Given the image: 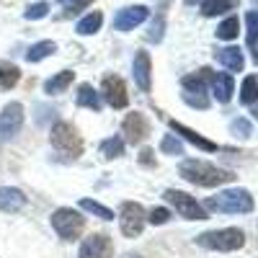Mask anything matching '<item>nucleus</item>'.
Wrapping results in <instances>:
<instances>
[{"label": "nucleus", "mask_w": 258, "mask_h": 258, "mask_svg": "<svg viewBox=\"0 0 258 258\" xmlns=\"http://www.w3.org/2000/svg\"><path fill=\"white\" fill-rule=\"evenodd\" d=\"M178 173L188 183L204 186V188H214V186H222V183L235 181V173H230V170H225V168L212 165V163H204V160H181Z\"/></svg>", "instance_id": "obj_1"}, {"label": "nucleus", "mask_w": 258, "mask_h": 258, "mask_svg": "<svg viewBox=\"0 0 258 258\" xmlns=\"http://www.w3.org/2000/svg\"><path fill=\"white\" fill-rule=\"evenodd\" d=\"M207 209L212 212H220V214H248L253 212V197L245 191V188H227V191H220L209 197L207 202Z\"/></svg>", "instance_id": "obj_2"}, {"label": "nucleus", "mask_w": 258, "mask_h": 258, "mask_svg": "<svg viewBox=\"0 0 258 258\" xmlns=\"http://www.w3.org/2000/svg\"><path fill=\"white\" fill-rule=\"evenodd\" d=\"M197 243L202 248L209 250H222V253H232L245 245V232L238 227H222V230H212V232H202L197 235Z\"/></svg>", "instance_id": "obj_3"}, {"label": "nucleus", "mask_w": 258, "mask_h": 258, "mask_svg": "<svg viewBox=\"0 0 258 258\" xmlns=\"http://www.w3.org/2000/svg\"><path fill=\"white\" fill-rule=\"evenodd\" d=\"M49 140H52V147H54V150H59V153L70 155V158L83 155V150H85L83 135L78 132L70 121H57V124L49 129Z\"/></svg>", "instance_id": "obj_4"}, {"label": "nucleus", "mask_w": 258, "mask_h": 258, "mask_svg": "<svg viewBox=\"0 0 258 258\" xmlns=\"http://www.w3.org/2000/svg\"><path fill=\"white\" fill-rule=\"evenodd\" d=\"M52 227H54V232L59 235L62 240L73 243V240L80 238L83 230H85V217H80V212H75V209L59 207L52 214Z\"/></svg>", "instance_id": "obj_5"}, {"label": "nucleus", "mask_w": 258, "mask_h": 258, "mask_svg": "<svg viewBox=\"0 0 258 258\" xmlns=\"http://www.w3.org/2000/svg\"><path fill=\"white\" fill-rule=\"evenodd\" d=\"M24 119H26L24 103L11 101L3 106V111H0V145L18 137V132L24 129Z\"/></svg>", "instance_id": "obj_6"}, {"label": "nucleus", "mask_w": 258, "mask_h": 258, "mask_svg": "<svg viewBox=\"0 0 258 258\" xmlns=\"http://www.w3.org/2000/svg\"><path fill=\"white\" fill-rule=\"evenodd\" d=\"M145 222H147V212H145L142 204H137V202H124L121 204V209H119V227H121L124 238H140Z\"/></svg>", "instance_id": "obj_7"}, {"label": "nucleus", "mask_w": 258, "mask_h": 258, "mask_svg": "<svg viewBox=\"0 0 258 258\" xmlns=\"http://www.w3.org/2000/svg\"><path fill=\"white\" fill-rule=\"evenodd\" d=\"M165 202L168 204H173L176 207V212L181 214V217H186V220H207V212H204V207L194 199V197H188L186 191H178V188H168L165 194Z\"/></svg>", "instance_id": "obj_8"}, {"label": "nucleus", "mask_w": 258, "mask_h": 258, "mask_svg": "<svg viewBox=\"0 0 258 258\" xmlns=\"http://www.w3.org/2000/svg\"><path fill=\"white\" fill-rule=\"evenodd\" d=\"M101 98H106V103H109L111 109H116V111L126 109L129 91H126L124 78H119V75H114V73L103 75V80H101Z\"/></svg>", "instance_id": "obj_9"}, {"label": "nucleus", "mask_w": 258, "mask_h": 258, "mask_svg": "<svg viewBox=\"0 0 258 258\" xmlns=\"http://www.w3.org/2000/svg\"><path fill=\"white\" fill-rule=\"evenodd\" d=\"M111 253H114L111 238L103 232H96V235H91V238H85L80 243L78 258H111Z\"/></svg>", "instance_id": "obj_10"}, {"label": "nucleus", "mask_w": 258, "mask_h": 258, "mask_svg": "<svg viewBox=\"0 0 258 258\" xmlns=\"http://www.w3.org/2000/svg\"><path fill=\"white\" fill-rule=\"evenodd\" d=\"M147 16H150V8L147 6H126V8H121L114 16V29L121 31V34H126V31L137 29L140 24H145Z\"/></svg>", "instance_id": "obj_11"}, {"label": "nucleus", "mask_w": 258, "mask_h": 258, "mask_svg": "<svg viewBox=\"0 0 258 258\" xmlns=\"http://www.w3.org/2000/svg\"><path fill=\"white\" fill-rule=\"evenodd\" d=\"M121 132H124L129 145H140L147 137V132H150V121L140 111H129L124 116V121H121Z\"/></svg>", "instance_id": "obj_12"}, {"label": "nucleus", "mask_w": 258, "mask_h": 258, "mask_svg": "<svg viewBox=\"0 0 258 258\" xmlns=\"http://www.w3.org/2000/svg\"><path fill=\"white\" fill-rule=\"evenodd\" d=\"M132 75H135L137 88L145 91V93H150V88H153V59H150V52H137L135 54Z\"/></svg>", "instance_id": "obj_13"}, {"label": "nucleus", "mask_w": 258, "mask_h": 258, "mask_svg": "<svg viewBox=\"0 0 258 258\" xmlns=\"http://www.w3.org/2000/svg\"><path fill=\"white\" fill-rule=\"evenodd\" d=\"M168 126L173 129L176 135H181L186 142H191L197 150H204V153H217V150H220V147H217V142H212V140L202 137L199 132H194L191 126H186V124H181V121H176V119H170V121H168Z\"/></svg>", "instance_id": "obj_14"}, {"label": "nucleus", "mask_w": 258, "mask_h": 258, "mask_svg": "<svg viewBox=\"0 0 258 258\" xmlns=\"http://www.w3.org/2000/svg\"><path fill=\"white\" fill-rule=\"evenodd\" d=\"M26 207V194L16 186H3L0 188V212L6 214H18Z\"/></svg>", "instance_id": "obj_15"}, {"label": "nucleus", "mask_w": 258, "mask_h": 258, "mask_svg": "<svg viewBox=\"0 0 258 258\" xmlns=\"http://www.w3.org/2000/svg\"><path fill=\"white\" fill-rule=\"evenodd\" d=\"M212 93L220 103H227L235 93V80L230 73H212Z\"/></svg>", "instance_id": "obj_16"}, {"label": "nucleus", "mask_w": 258, "mask_h": 258, "mask_svg": "<svg viewBox=\"0 0 258 258\" xmlns=\"http://www.w3.org/2000/svg\"><path fill=\"white\" fill-rule=\"evenodd\" d=\"M217 62L222 64L225 70L230 73H240L245 68V57L238 47H225V49H217Z\"/></svg>", "instance_id": "obj_17"}, {"label": "nucleus", "mask_w": 258, "mask_h": 258, "mask_svg": "<svg viewBox=\"0 0 258 258\" xmlns=\"http://www.w3.org/2000/svg\"><path fill=\"white\" fill-rule=\"evenodd\" d=\"M207 80H212V70L202 68L199 73H191L181 80L183 93H207Z\"/></svg>", "instance_id": "obj_18"}, {"label": "nucleus", "mask_w": 258, "mask_h": 258, "mask_svg": "<svg viewBox=\"0 0 258 258\" xmlns=\"http://www.w3.org/2000/svg\"><path fill=\"white\" fill-rule=\"evenodd\" d=\"M73 80H75V73H73V70H62V73L52 75V78L44 83V93H47V96H59V93H64V91L70 88Z\"/></svg>", "instance_id": "obj_19"}, {"label": "nucleus", "mask_w": 258, "mask_h": 258, "mask_svg": "<svg viewBox=\"0 0 258 258\" xmlns=\"http://www.w3.org/2000/svg\"><path fill=\"white\" fill-rule=\"evenodd\" d=\"M78 106H83V109H91V111H101V93L93 88V85L83 83L78 88V96H75Z\"/></svg>", "instance_id": "obj_20"}, {"label": "nucleus", "mask_w": 258, "mask_h": 258, "mask_svg": "<svg viewBox=\"0 0 258 258\" xmlns=\"http://www.w3.org/2000/svg\"><path fill=\"white\" fill-rule=\"evenodd\" d=\"M21 80V68L8 59H0V91H11L16 88Z\"/></svg>", "instance_id": "obj_21"}, {"label": "nucleus", "mask_w": 258, "mask_h": 258, "mask_svg": "<svg viewBox=\"0 0 258 258\" xmlns=\"http://www.w3.org/2000/svg\"><path fill=\"white\" fill-rule=\"evenodd\" d=\"M101 24H103V13H101V11H91V13H85V16L78 21L75 31H78L80 36H93V34L101 31Z\"/></svg>", "instance_id": "obj_22"}, {"label": "nucleus", "mask_w": 258, "mask_h": 258, "mask_svg": "<svg viewBox=\"0 0 258 258\" xmlns=\"http://www.w3.org/2000/svg\"><path fill=\"white\" fill-rule=\"evenodd\" d=\"M165 6H168V0H163V6L155 13L153 24L147 26V41H150V44H160V41H163V34H165V13H163V8Z\"/></svg>", "instance_id": "obj_23"}, {"label": "nucleus", "mask_w": 258, "mask_h": 258, "mask_svg": "<svg viewBox=\"0 0 258 258\" xmlns=\"http://www.w3.org/2000/svg\"><path fill=\"white\" fill-rule=\"evenodd\" d=\"M240 0H202V16L212 18V16H220V13H227L238 6Z\"/></svg>", "instance_id": "obj_24"}, {"label": "nucleus", "mask_w": 258, "mask_h": 258, "mask_svg": "<svg viewBox=\"0 0 258 258\" xmlns=\"http://www.w3.org/2000/svg\"><path fill=\"white\" fill-rule=\"evenodd\" d=\"M57 52V44L52 39H44V41H36L34 47H29V52H26V59L29 62H41L44 57H52Z\"/></svg>", "instance_id": "obj_25"}, {"label": "nucleus", "mask_w": 258, "mask_h": 258, "mask_svg": "<svg viewBox=\"0 0 258 258\" xmlns=\"http://www.w3.org/2000/svg\"><path fill=\"white\" fill-rule=\"evenodd\" d=\"M101 155H103L106 160L121 158V155H124V137L114 135V137H109V140H103V142H101Z\"/></svg>", "instance_id": "obj_26"}, {"label": "nucleus", "mask_w": 258, "mask_h": 258, "mask_svg": "<svg viewBox=\"0 0 258 258\" xmlns=\"http://www.w3.org/2000/svg\"><path fill=\"white\" fill-rule=\"evenodd\" d=\"M245 26H248L245 41H248V47L253 49V57H255V62H258V49H255V44H258V11H248Z\"/></svg>", "instance_id": "obj_27"}, {"label": "nucleus", "mask_w": 258, "mask_h": 258, "mask_svg": "<svg viewBox=\"0 0 258 258\" xmlns=\"http://www.w3.org/2000/svg\"><path fill=\"white\" fill-rule=\"evenodd\" d=\"M240 103H245V106L258 103V78L248 75L243 80V85H240Z\"/></svg>", "instance_id": "obj_28"}, {"label": "nucleus", "mask_w": 258, "mask_h": 258, "mask_svg": "<svg viewBox=\"0 0 258 258\" xmlns=\"http://www.w3.org/2000/svg\"><path fill=\"white\" fill-rule=\"evenodd\" d=\"M80 209L83 212H88V214H93V217H98V220H114V212L109 209V207H103V204H98V202H93V199H80Z\"/></svg>", "instance_id": "obj_29"}, {"label": "nucleus", "mask_w": 258, "mask_h": 258, "mask_svg": "<svg viewBox=\"0 0 258 258\" xmlns=\"http://www.w3.org/2000/svg\"><path fill=\"white\" fill-rule=\"evenodd\" d=\"M238 31H240V21H238V16H230V18H225L222 24L217 26V39H222V41H232L235 36H238Z\"/></svg>", "instance_id": "obj_30"}, {"label": "nucleus", "mask_w": 258, "mask_h": 258, "mask_svg": "<svg viewBox=\"0 0 258 258\" xmlns=\"http://www.w3.org/2000/svg\"><path fill=\"white\" fill-rule=\"evenodd\" d=\"M160 153L165 155H183V145L176 135H165L163 142H160Z\"/></svg>", "instance_id": "obj_31"}, {"label": "nucleus", "mask_w": 258, "mask_h": 258, "mask_svg": "<svg viewBox=\"0 0 258 258\" xmlns=\"http://www.w3.org/2000/svg\"><path fill=\"white\" fill-rule=\"evenodd\" d=\"M47 13H49V3H47V0H39V3H31L24 11V18L26 21H39V18H44Z\"/></svg>", "instance_id": "obj_32"}, {"label": "nucleus", "mask_w": 258, "mask_h": 258, "mask_svg": "<svg viewBox=\"0 0 258 258\" xmlns=\"http://www.w3.org/2000/svg\"><path fill=\"white\" fill-rule=\"evenodd\" d=\"M230 129H232V135H238V137H250L253 135V126H250V121L248 119H243V116H238L232 124H230Z\"/></svg>", "instance_id": "obj_33"}, {"label": "nucleus", "mask_w": 258, "mask_h": 258, "mask_svg": "<svg viewBox=\"0 0 258 258\" xmlns=\"http://www.w3.org/2000/svg\"><path fill=\"white\" fill-rule=\"evenodd\" d=\"M183 101L194 109H209V96L207 93H183Z\"/></svg>", "instance_id": "obj_34"}, {"label": "nucleus", "mask_w": 258, "mask_h": 258, "mask_svg": "<svg viewBox=\"0 0 258 258\" xmlns=\"http://www.w3.org/2000/svg\"><path fill=\"white\" fill-rule=\"evenodd\" d=\"M168 220H170V212L165 207H155V209H150V214H147L150 225H165Z\"/></svg>", "instance_id": "obj_35"}, {"label": "nucleus", "mask_w": 258, "mask_h": 258, "mask_svg": "<svg viewBox=\"0 0 258 258\" xmlns=\"http://www.w3.org/2000/svg\"><path fill=\"white\" fill-rule=\"evenodd\" d=\"M93 3V0H73V3H68L64 6V18H70V16H78V13H83L85 8H88Z\"/></svg>", "instance_id": "obj_36"}, {"label": "nucleus", "mask_w": 258, "mask_h": 258, "mask_svg": "<svg viewBox=\"0 0 258 258\" xmlns=\"http://www.w3.org/2000/svg\"><path fill=\"white\" fill-rule=\"evenodd\" d=\"M140 165H147V168H155V153H153V150H140Z\"/></svg>", "instance_id": "obj_37"}, {"label": "nucleus", "mask_w": 258, "mask_h": 258, "mask_svg": "<svg viewBox=\"0 0 258 258\" xmlns=\"http://www.w3.org/2000/svg\"><path fill=\"white\" fill-rule=\"evenodd\" d=\"M250 114H253V119H258V103H253V111Z\"/></svg>", "instance_id": "obj_38"}, {"label": "nucleus", "mask_w": 258, "mask_h": 258, "mask_svg": "<svg viewBox=\"0 0 258 258\" xmlns=\"http://www.w3.org/2000/svg\"><path fill=\"white\" fill-rule=\"evenodd\" d=\"M59 3H62V6H68V3H73V0H59Z\"/></svg>", "instance_id": "obj_39"}, {"label": "nucleus", "mask_w": 258, "mask_h": 258, "mask_svg": "<svg viewBox=\"0 0 258 258\" xmlns=\"http://www.w3.org/2000/svg\"><path fill=\"white\" fill-rule=\"evenodd\" d=\"M129 258H142V255H129Z\"/></svg>", "instance_id": "obj_40"}, {"label": "nucleus", "mask_w": 258, "mask_h": 258, "mask_svg": "<svg viewBox=\"0 0 258 258\" xmlns=\"http://www.w3.org/2000/svg\"><path fill=\"white\" fill-rule=\"evenodd\" d=\"M186 3H197V0H186Z\"/></svg>", "instance_id": "obj_41"}]
</instances>
